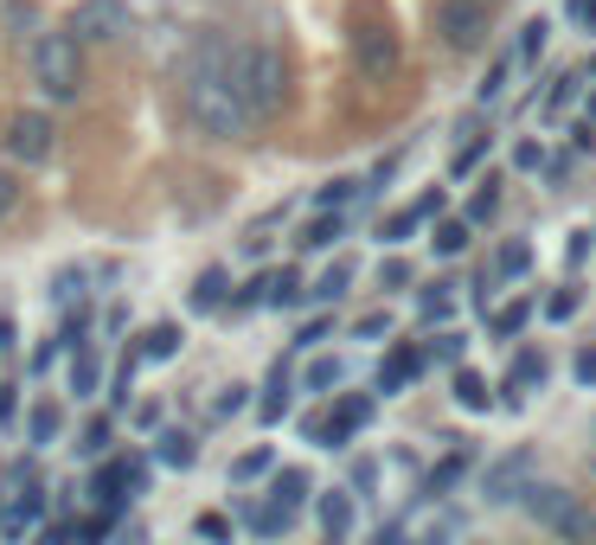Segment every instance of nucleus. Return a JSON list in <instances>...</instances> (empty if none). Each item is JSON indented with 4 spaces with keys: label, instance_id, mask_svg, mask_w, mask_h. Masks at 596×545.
Instances as JSON below:
<instances>
[{
    "label": "nucleus",
    "instance_id": "6",
    "mask_svg": "<svg viewBox=\"0 0 596 545\" xmlns=\"http://www.w3.org/2000/svg\"><path fill=\"white\" fill-rule=\"evenodd\" d=\"M437 33H443L455 52H475L487 39V0H443V7H437Z\"/></svg>",
    "mask_w": 596,
    "mask_h": 545
},
{
    "label": "nucleus",
    "instance_id": "29",
    "mask_svg": "<svg viewBox=\"0 0 596 545\" xmlns=\"http://www.w3.org/2000/svg\"><path fill=\"white\" fill-rule=\"evenodd\" d=\"M192 533H199L206 545H224V539H231V520H224V513H199V520H192Z\"/></svg>",
    "mask_w": 596,
    "mask_h": 545
},
{
    "label": "nucleus",
    "instance_id": "2",
    "mask_svg": "<svg viewBox=\"0 0 596 545\" xmlns=\"http://www.w3.org/2000/svg\"><path fill=\"white\" fill-rule=\"evenodd\" d=\"M283 77L289 72H283L276 45H231V90H238V103L251 109V122L283 109Z\"/></svg>",
    "mask_w": 596,
    "mask_h": 545
},
{
    "label": "nucleus",
    "instance_id": "45",
    "mask_svg": "<svg viewBox=\"0 0 596 545\" xmlns=\"http://www.w3.org/2000/svg\"><path fill=\"white\" fill-rule=\"evenodd\" d=\"M231 411H244V385H231V392L219 399V417H231Z\"/></svg>",
    "mask_w": 596,
    "mask_h": 545
},
{
    "label": "nucleus",
    "instance_id": "19",
    "mask_svg": "<svg viewBox=\"0 0 596 545\" xmlns=\"http://www.w3.org/2000/svg\"><path fill=\"white\" fill-rule=\"evenodd\" d=\"M71 392H77V399H90V392H97V347H90V340H77V366H71Z\"/></svg>",
    "mask_w": 596,
    "mask_h": 545
},
{
    "label": "nucleus",
    "instance_id": "15",
    "mask_svg": "<svg viewBox=\"0 0 596 545\" xmlns=\"http://www.w3.org/2000/svg\"><path fill=\"white\" fill-rule=\"evenodd\" d=\"M532 385H545V353H520L514 372H507V392H514V399H526Z\"/></svg>",
    "mask_w": 596,
    "mask_h": 545
},
{
    "label": "nucleus",
    "instance_id": "18",
    "mask_svg": "<svg viewBox=\"0 0 596 545\" xmlns=\"http://www.w3.org/2000/svg\"><path fill=\"white\" fill-rule=\"evenodd\" d=\"M340 231H346V218H340V212H321L314 225H308V231H301V251H328Z\"/></svg>",
    "mask_w": 596,
    "mask_h": 545
},
{
    "label": "nucleus",
    "instance_id": "11",
    "mask_svg": "<svg viewBox=\"0 0 596 545\" xmlns=\"http://www.w3.org/2000/svg\"><path fill=\"white\" fill-rule=\"evenodd\" d=\"M353 52H360V72H366V77H385L391 65H398V39H391V33H378V26H373V33H360V39H353Z\"/></svg>",
    "mask_w": 596,
    "mask_h": 545
},
{
    "label": "nucleus",
    "instance_id": "42",
    "mask_svg": "<svg viewBox=\"0 0 596 545\" xmlns=\"http://www.w3.org/2000/svg\"><path fill=\"white\" fill-rule=\"evenodd\" d=\"M539 45H545V20H532V26H526V39H520V58H532Z\"/></svg>",
    "mask_w": 596,
    "mask_h": 545
},
{
    "label": "nucleus",
    "instance_id": "34",
    "mask_svg": "<svg viewBox=\"0 0 596 545\" xmlns=\"http://www.w3.org/2000/svg\"><path fill=\"white\" fill-rule=\"evenodd\" d=\"M526 315H532L526 302H514V308H500V315H494V334H520V327H526Z\"/></svg>",
    "mask_w": 596,
    "mask_h": 545
},
{
    "label": "nucleus",
    "instance_id": "25",
    "mask_svg": "<svg viewBox=\"0 0 596 545\" xmlns=\"http://www.w3.org/2000/svg\"><path fill=\"white\" fill-rule=\"evenodd\" d=\"M289 520H296V513H283V508H269V501H263L257 513H251V526H257L263 539H283V533H289Z\"/></svg>",
    "mask_w": 596,
    "mask_h": 545
},
{
    "label": "nucleus",
    "instance_id": "26",
    "mask_svg": "<svg viewBox=\"0 0 596 545\" xmlns=\"http://www.w3.org/2000/svg\"><path fill=\"white\" fill-rule=\"evenodd\" d=\"M52 436H58V411H52V404H38L33 424H26V443H33V449H45Z\"/></svg>",
    "mask_w": 596,
    "mask_h": 545
},
{
    "label": "nucleus",
    "instance_id": "24",
    "mask_svg": "<svg viewBox=\"0 0 596 545\" xmlns=\"http://www.w3.org/2000/svg\"><path fill=\"white\" fill-rule=\"evenodd\" d=\"M269 469H276V456H269V449H244V456L231 462V481H257V475H269Z\"/></svg>",
    "mask_w": 596,
    "mask_h": 545
},
{
    "label": "nucleus",
    "instance_id": "41",
    "mask_svg": "<svg viewBox=\"0 0 596 545\" xmlns=\"http://www.w3.org/2000/svg\"><path fill=\"white\" fill-rule=\"evenodd\" d=\"M430 353H437V360H449V366H455V360H462V334H443V340H437Z\"/></svg>",
    "mask_w": 596,
    "mask_h": 545
},
{
    "label": "nucleus",
    "instance_id": "1",
    "mask_svg": "<svg viewBox=\"0 0 596 545\" xmlns=\"http://www.w3.org/2000/svg\"><path fill=\"white\" fill-rule=\"evenodd\" d=\"M187 109H192V122H199L206 135H219V142H238V135L251 129V109L238 103V90H231V45H206V52L192 58Z\"/></svg>",
    "mask_w": 596,
    "mask_h": 545
},
{
    "label": "nucleus",
    "instance_id": "32",
    "mask_svg": "<svg viewBox=\"0 0 596 545\" xmlns=\"http://www.w3.org/2000/svg\"><path fill=\"white\" fill-rule=\"evenodd\" d=\"M360 193V181H334V186H321V212H340L346 199Z\"/></svg>",
    "mask_w": 596,
    "mask_h": 545
},
{
    "label": "nucleus",
    "instance_id": "31",
    "mask_svg": "<svg viewBox=\"0 0 596 545\" xmlns=\"http://www.w3.org/2000/svg\"><path fill=\"white\" fill-rule=\"evenodd\" d=\"M296 302V270H276L269 276V308H289Z\"/></svg>",
    "mask_w": 596,
    "mask_h": 545
},
{
    "label": "nucleus",
    "instance_id": "40",
    "mask_svg": "<svg viewBox=\"0 0 596 545\" xmlns=\"http://www.w3.org/2000/svg\"><path fill=\"white\" fill-rule=\"evenodd\" d=\"M571 372H577V385H596V347H584V353H577V366H571Z\"/></svg>",
    "mask_w": 596,
    "mask_h": 545
},
{
    "label": "nucleus",
    "instance_id": "27",
    "mask_svg": "<svg viewBox=\"0 0 596 545\" xmlns=\"http://www.w3.org/2000/svg\"><path fill=\"white\" fill-rule=\"evenodd\" d=\"M110 436H115L110 417H90V424H84V443H77V449H84V456H103V449H110Z\"/></svg>",
    "mask_w": 596,
    "mask_h": 545
},
{
    "label": "nucleus",
    "instance_id": "17",
    "mask_svg": "<svg viewBox=\"0 0 596 545\" xmlns=\"http://www.w3.org/2000/svg\"><path fill=\"white\" fill-rule=\"evenodd\" d=\"M180 353V327L174 321H161L154 334H142V360H174Z\"/></svg>",
    "mask_w": 596,
    "mask_h": 545
},
{
    "label": "nucleus",
    "instance_id": "35",
    "mask_svg": "<svg viewBox=\"0 0 596 545\" xmlns=\"http://www.w3.org/2000/svg\"><path fill=\"white\" fill-rule=\"evenodd\" d=\"M77 283H84V270H65L58 290H52V302H58V308H77Z\"/></svg>",
    "mask_w": 596,
    "mask_h": 545
},
{
    "label": "nucleus",
    "instance_id": "4",
    "mask_svg": "<svg viewBox=\"0 0 596 545\" xmlns=\"http://www.w3.org/2000/svg\"><path fill=\"white\" fill-rule=\"evenodd\" d=\"M526 513H532L545 533H559V539H584V533H591V520H584V508H577V494L545 488V481L526 488Z\"/></svg>",
    "mask_w": 596,
    "mask_h": 545
},
{
    "label": "nucleus",
    "instance_id": "9",
    "mask_svg": "<svg viewBox=\"0 0 596 545\" xmlns=\"http://www.w3.org/2000/svg\"><path fill=\"white\" fill-rule=\"evenodd\" d=\"M7 148H13L20 161H45V154H52V116H38V109L13 116V135H7Z\"/></svg>",
    "mask_w": 596,
    "mask_h": 545
},
{
    "label": "nucleus",
    "instance_id": "43",
    "mask_svg": "<svg viewBox=\"0 0 596 545\" xmlns=\"http://www.w3.org/2000/svg\"><path fill=\"white\" fill-rule=\"evenodd\" d=\"M378 334H391V315H366L360 321V340H378Z\"/></svg>",
    "mask_w": 596,
    "mask_h": 545
},
{
    "label": "nucleus",
    "instance_id": "5",
    "mask_svg": "<svg viewBox=\"0 0 596 545\" xmlns=\"http://www.w3.org/2000/svg\"><path fill=\"white\" fill-rule=\"evenodd\" d=\"M122 26H129L122 0H77L71 20H65V33H71L77 45H97V39H122Z\"/></svg>",
    "mask_w": 596,
    "mask_h": 545
},
{
    "label": "nucleus",
    "instance_id": "16",
    "mask_svg": "<svg viewBox=\"0 0 596 545\" xmlns=\"http://www.w3.org/2000/svg\"><path fill=\"white\" fill-rule=\"evenodd\" d=\"M283 411H289V366H276V372H269V392H263L257 417H263V424H283Z\"/></svg>",
    "mask_w": 596,
    "mask_h": 545
},
{
    "label": "nucleus",
    "instance_id": "23",
    "mask_svg": "<svg viewBox=\"0 0 596 545\" xmlns=\"http://www.w3.org/2000/svg\"><path fill=\"white\" fill-rule=\"evenodd\" d=\"M219 302H224V270H206V276L192 283V308L206 315V308H219Z\"/></svg>",
    "mask_w": 596,
    "mask_h": 545
},
{
    "label": "nucleus",
    "instance_id": "37",
    "mask_svg": "<svg viewBox=\"0 0 596 545\" xmlns=\"http://www.w3.org/2000/svg\"><path fill=\"white\" fill-rule=\"evenodd\" d=\"M545 315H552V321H571V315H577V290H559V295H552V308H545Z\"/></svg>",
    "mask_w": 596,
    "mask_h": 545
},
{
    "label": "nucleus",
    "instance_id": "8",
    "mask_svg": "<svg viewBox=\"0 0 596 545\" xmlns=\"http://www.w3.org/2000/svg\"><path fill=\"white\" fill-rule=\"evenodd\" d=\"M526 488H532V456H526V449L500 456V462L482 475V494H487V501H526Z\"/></svg>",
    "mask_w": 596,
    "mask_h": 545
},
{
    "label": "nucleus",
    "instance_id": "7",
    "mask_svg": "<svg viewBox=\"0 0 596 545\" xmlns=\"http://www.w3.org/2000/svg\"><path fill=\"white\" fill-rule=\"evenodd\" d=\"M366 424H373V399H340L328 417H308V436H314L321 449H340V443H353Z\"/></svg>",
    "mask_w": 596,
    "mask_h": 545
},
{
    "label": "nucleus",
    "instance_id": "21",
    "mask_svg": "<svg viewBox=\"0 0 596 545\" xmlns=\"http://www.w3.org/2000/svg\"><path fill=\"white\" fill-rule=\"evenodd\" d=\"M455 404H462V411H487V379L482 372H455Z\"/></svg>",
    "mask_w": 596,
    "mask_h": 545
},
{
    "label": "nucleus",
    "instance_id": "48",
    "mask_svg": "<svg viewBox=\"0 0 596 545\" xmlns=\"http://www.w3.org/2000/svg\"><path fill=\"white\" fill-rule=\"evenodd\" d=\"M13 353V321H0V360Z\"/></svg>",
    "mask_w": 596,
    "mask_h": 545
},
{
    "label": "nucleus",
    "instance_id": "28",
    "mask_svg": "<svg viewBox=\"0 0 596 545\" xmlns=\"http://www.w3.org/2000/svg\"><path fill=\"white\" fill-rule=\"evenodd\" d=\"M346 283H353V263H346V257H340L334 270H328V276H321V283H314V302H334V295L346 290Z\"/></svg>",
    "mask_w": 596,
    "mask_h": 545
},
{
    "label": "nucleus",
    "instance_id": "10",
    "mask_svg": "<svg viewBox=\"0 0 596 545\" xmlns=\"http://www.w3.org/2000/svg\"><path fill=\"white\" fill-rule=\"evenodd\" d=\"M314 520H321V539L328 545H346L353 539V494H346V488H328V494L314 501Z\"/></svg>",
    "mask_w": 596,
    "mask_h": 545
},
{
    "label": "nucleus",
    "instance_id": "30",
    "mask_svg": "<svg viewBox=\"0 0 596 545\" xmlns=\"http://www.w3.org/2000/svg\"><path fill=\"white\" fill-rule=\"evenodd\" d=\"M430 244H437L443 257H455L462 244H468V225H455V218H449V225H437V238H430Z\"/></svg>",
    "mask_w": 596,
    "mask_h": 545
},
{
    "label": "nucleus",
    "instance_id": "38",
    "mask_svg": "<svg viewBox=\"0 0 596 545\" xmlns=\"http://www.w3.org/2000/svg\"><path fill=\"white\" fill-rule=\"evenodd\" d=\"M13 206H20V181H13V174L0 167V218L13 212Z\"/></svg>",
    "mask_w": 596,
    "mask_h": 545
},
{
    "label": "nucleus",
    "instance_id": "20",
    "mask_svg": "<svg viewBox=\"0 0 596 545\" xmlns=\"http://www.w3.org/2000/svg\"><path fill=\"white\" fill-rule=\"evenodd\" d=\"M161 462H167V469H192V462H199L192 436L187 430H167V436H161Z\"/></svg>",
    "mask_w": 596,
    "mask_h": 545
},
{
    "label": "nucleus",
    "instance_id": "13",
    "mask_svg": "<svg viewBox=\"0 0 596 545\" xmlns=\"http://www.w3.org/2000/svg\"><path fill=\"white\" fill-rule=\"evenodd\" d=\"M38 545H103V526L97 520H52V526H38Z\"/></svg>",
    "mask_w": 596,
    "mask_h": 545
},
{
    "label": "nucleus",
    "instance_id": "36",
    "mask_svg": "<svg viewBox=\"0 0 596 545\" xmlns=\"http://www.w3.org/2000/svg\"><path fill=\"white\" fill-rule=\"evenodd\" d=\"M526 263H532V251H526V244H507V251H500V276H520Z\"/></svg>",
    "mask_w": 596,
    "mask_h": 545
},
{
    "label": "nucleus",
    "instance_id": "44",
    "mask_svg": "<svg viewBox=\"0 0 596 545\" xmlns=\"http://www.w3.org/2000/svg\"><path fill=\"white\" fill-rule=\"evenodd\" d=\"M321 334H328V315H321V321H308V327H301V334H296V347H314Z\"/></svg>",
    "mask_w": 596,
    "mask_h": 545
},
{
    "label": "nucleus",
    "instance_id": "3",
    "mask_svg": "<svg viewBox=\"0 0 596 545\" xmlns=\"http://www.w3.org/2000/svg\"><path fill=\"white\" fill-rule=\"evenodd\" d=\"M33 77L45 97H58V103H71L77 90H84V45L71 33H45L33 45Z\"/></svg>",
    "mask_w": 596,
    "mask_h": 545
},
{
    "label": "nucleus",
    "instance_id": "22",
    "mask_svg": "<svg viewBox=\"0 0 596 545\" xmlns=\"http://www.w3.org/2000/svg\"><path fill=\"white\" fill-rule=\"evenodd\" d=\"M340 379H346V366H340V360H314L308 372H301V385H308V392H334Z\"/></svg>",
    "mask_w": 596,
    "mask_h": 545
},
{
    "label": "nucleus",
    "instance_id": "39",
    "mask_svg": "<svg viewBox=\"0 0 596 545\" xmlns=\"http://www.w3.org/2000/svg\"><path fill=\"white\" fill-rule=\"evenodd\" d=\"M468 212H475V218H494V212H500V193H494V186H482V193H475V206H468Z\"/></svg>",
    "mask_w": 596,
    "mask_h": 545
},
{
    "label": "nucleus",
    "instance_id": "14",
    "mask_svg": "<svg viewBox=\"0 0 596 545\" xmlns=\"http://www.w3.org/2000/svg\"><path fill=\"white\" fill-rule=\"evenodd\" d=\"M301 501H308V475H301V469H276V481H269V508L296 513Z\"/></svg>",
    "mask_w": 596,
    "mask_h": 545
},
{
    "label": "nucleus",
    "instance_id": "33",
    "mask_svg": "<svg viewBox=\"0 0 596 545\" xmlns=\"http://www.w3.org/2000/svg\"><path fill=\"white\" fill-rule=\"evenodd\" d=\"M449 308H455V302H449V283L423 295V321H449Z\"/></svg>",
    "mask_w": 596,
    "mask_h": 545
},
{
    "label": "nucleus",
    "instance_id": "12",
    "mask_svg": "<svg viewBox=\"0 0 596 545\" xmlns=\"http://www.w3.org/2000/svg\"><path fill=\"white\" fill-rule=\"evenodd\" d=\"M417 372H423V353H417V347H398L391 360L378 366V392H385V399H391V392H405Z\"/></svg>",
    "mask_w": 596,
    "mask_h": 545
},
{
    "label": "nucleus",
    "instance_id": "47",
    "mask_svg": "<svg viewBox=\"0 0 596 545\" xmlns=\"http://www.w3.org/2000/svg\"><path fill=\"white\" fill-rule=\"evenodd\" d=\"M373 545H410V539H405V533H398V526H385V533H378Z\"/></svg>",
    "mask_w": 596,
    "mask_h": 545
},
{
    "label": "nucleus",
    "instance_id": "46",
    "mask_svg": "<svg viewBox=\"0 0 596 545\" xmlns=\"http://www.w3.org/2000/svg\"><path fill=\"white\" fill-rule=\"evenodd\" d=\"M13 411H20V399H13V385H0V424H13Z\"/></svg>",
    "mask_w": 596,
    "mask_h": 545
}]
</instances>
